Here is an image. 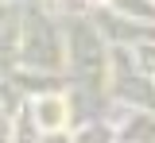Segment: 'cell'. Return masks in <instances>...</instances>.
Listing matches in <instances>:
<instances>
[{"label":"cell","mask_w":155,"mask_h":143,"mask_svg":"<svg viewBox=\"0 0 155 143\" xmlns=\"http://www.w3.org/2000/svg\"><path fill=\"white\" fill-rule=\"evenodd\" d=\"M39 116H43V128H58L62 124V101H43Z\"/></svg>","instance_id":"obj_1"}]
</instances>
